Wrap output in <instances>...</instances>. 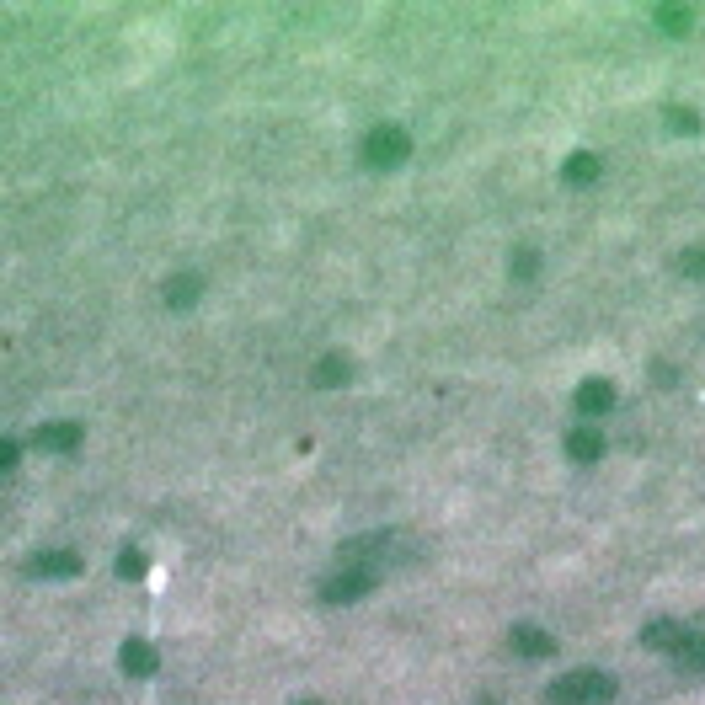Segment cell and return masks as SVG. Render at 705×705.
<instances>
[{
	"mask_svg": "<svg viewBox=\"0 0 705 705\" xmlns=\"http://www.w3.org/2000/svg\"><path fill=\"white\" fill-rule=\"evenodd\" d=\"M310 380H316L321 390H342L353 380V364L342 353H326V358H316V369H310Z\"/></svg>",
	"mask_w": 705,
	"mask_h": 705,
	"instance_id": "9c48e42d",
	"label": "cell"
},
{
	"mask_svg": "<svg viewBox=\"0 0 705 705\" xmlns=\"http://www.w3.org/2000/svg\"><path fill=\"white\" fill-rule=\"evenodd\" d=\"M572 401H577V412H583V417H604V412H615V385H609V380H583Z\"/></svg>",
	"mask_w": 705,
	"mask_h": 705,
	"instance_id": "277c9868",
	"label": "cell"
},
{
	"mask_svg": "<svg viewBox=\"0 0 705 705\" xmlns=\"http://www.w3.org/2000/svg\"><path fill=\"white\" fill-rule=\"evenodd\" d=\"M540 273V252H513V278H535Z\"/></svg>",
	"mask_w": 705,
	"mask_h": 705,
	"instance_id": "ac0fdd59",
	"label": "cell"
},
{
	"mask_svg": "<svg viewBox=\"0 0 705 705\" xmlns=\"http://www.w3.org/2000/svg\"><path fill=\"white\" fill-rule=\"evenodd\" d=\"M567 454H572L577 465H593V460L604 454V438H599V428H572V433H567Z\"/></svg>",
	"mask_w": 705,
	"mask_h": 705,
	"instance_id": "30bf717a",
	"label": "cell"
},
{
	"mask_svg": "<svg viewBox=\"0 0 705 705\" xmlns=\"http://www.w3.org/2000/svg\"><path fill=\"white\" fill-rule=\"evenodd\" d=\"M118 668L129 673V679H150V673H155V647L145 636H129V641H123V652H118Z\"/></svg>",
	"mask_w": 705,
	"mask_h": 705,
	"instance_id": "8992f818",
	"label": "cell"
},
{
	"mask_svg": "<svg viewBox=\"0 0 705 705\" xmlns=\"http://www.w3.org/2000/svg\"><path fill=\"white\" fill-rule=\"evenodd\" d=\"M300 705H321V700H300Z\"/></svg>",
	"mask_w": 705,
	"mask_h": 705,
	"instance_id": "44dd1931",
	"label": "cell"
},
{
	"mask_svg": "<svg viewBox=\"0 0 705 705\" xmlns=\"http://www.w3.org/2000/svg\"><path fill=\"white\" fill-rule=\"evenodd\" d=\"M545 695H551V705H609L615 700V679L604 668H577V673H561Z\"/></svg>",
	"mask_w": 705,
	"mask_h": 705,
	"instance_id": "6da1fadb",
	"label": "cell"
},
{
	"mask_svg": "<svg viewBox=\"0 0 705 705\" xmlns=\"http://www.w3.org/2000/svg\"><path fill=\"white\" fill-rule=\"evenodd\" d=\"M652 22L663 27V33H684V27H689V11H684V6H657Z\"/></svg>",
	"mask_w": 705,
	"mask_h": 705,
	"instance_id": "9a60e30c",
	"label": "cell"
},
{
	"mask_svg": "<svg viewBox=\"0 0 705 705\" xmlns=\"http://www.w3.org/2000/svg\"><path fill=\"white\" fill-rule=\"evenodd\" d=\"M161 294H166V305H171V310H187V305H193L198 294H203V284H198L193 273H177V278H166V289H161Z\"/></svg>",
	"mask_w": 705,
	"mask_h": 705,
	"instance_id": "7c38bea8",
	"label": "cell"
},
{
	"mask_svg": "<svg viewBox=\"0 0 705 705\" xmlns=\"http://www.w3.org/2000/svg\"><path fill=\"white\" fill-rule=\"evenodd\" d=\"M679 663L689 673H705V631H689L684 636V652H679Z\"/></svg>",
	"mask_w": 705,
	"mask_h": 705,
	"instance_id": "5bb4252c",
	"label": "cell"
},
{
	"mask_svg": "<svg viewBox=\"0 0 705 705\" xmlns=\"http://www.w3.org/2000/svg\"><path fill=\"white\" fill-rule=\"evenodd\" d=\"M145 567H150L145 551H134V545H129V551H118V572L123 577H145Z\"/></svg>",
	"mask_w": 705,
	"mask_h": 705,
	"instance_id": "2e32d148",
	"label": "cell"
},
{
	"mask_svg": "<svg viewBox=\"0 0 705 705\" xmlns=\"http://www.w3.org/2000/svg\"><path fill=\"white\" fill-rule=\"evenodd\" d=\"M476 705H497V700H492V695H487V700H476Z\"/></svg>",
	"mask_w": 705,
	"mask_h": 705,
	"instance_id": "ffe728a7",
	"label": "cell"
},
{
	"mask_svg": "<svg viewBox=\"0 0 705 705\" xmlns=\"http://www.w3.org/2000/svg\"><path fill=\"white\" fill-rule=\"evenodd\" d=\"M679 268L689 273V278H705V246H695V252H684V262Z\"/></svg>",
	"mask_w": 705,
	"mask_h": 705,
	"instance_id": "d6986e66",
	"label": "cell"
},
{
	"mask_svg": "<svg viewBox=\"0 0 705 705\" xmlns=\"http://www.w3.org/2000/svg\"><path fill=\"white\" fill-rule=\"evenodd\" d=\"M374 583H380V572H374V567H348V572L326 577V583L316 588V599L321 604H353V599H364Z\"/></svg>",
	"mask_w": 705,
	"mask_h": 705,
	"instance_id": "3957f363",
	"label": "cell"
},
{
	"mask_svg": "<svg viewBox=\"0 0 705 705\" xmlns=\"http://www.w3.org/2000/svg\"><path fill=\"white\" fill-rule=\"evenodd\" d=\"M663 118H668V123H673V129H679V134H695V129H700V118L689 113V107H663Z\"/></svg>",
	"mask_w": 705,
	"mask_h": 705,
	"instance_id": "e0dca14e",
	"label": "cell"
},
{
	"mask_svg": "<svg viewBox=\"0 0 705 705\" xmlns=\"http://www.w3.org/2000/svg\"><path fill=\"white\" fill-rule=\"evenodd\" d=\"M406 155H412V139H406L401 123H374V129L364 134V145H358V161L364 166H401Z\"/></svg>",
	"mask_w": 705,
	"mask_h": 705,
	"instance_id": "7a4b0ae2",
	"label": "cell"
},
{
	"mask_svg": "<svg viewBox=\"0 0 705 705\" xmlns=\"http://www.w3.org/2000/svg\"><path fill=\"white\" fill-rule=\"evenodd\" d=\"M561 177H567L572 187H588V182H599V155H588V150L567 155V166H561Z\"/></svg>",
	"mask_w": 705,
	"mask_h": 705,
	"instance_id": "4fadbf2b",
	"label": "cell"
},
{
	"mask_svg": "<svg viewBox=\"0 0 705 705\" xmlns=\"http://www.w3.org/2000/svg\"><path fill=\"white\" fill-rule=\"evenodd\" d=\"M684 625H673V620H652L647 631H641V647L647 652H668V657H679L684 652Z\"/></svg>",
	"mask_w": 705,
	"mask_h": 705,
	"instance_id": "5b68a950",
	"label": "cell"
},
{
	"mask_svg": "<svg viewBox=\"0 0 705 705\" xmlns=\"http://www.w3.org/2000/svg\"><path fill=\"white\" fill-rule=\"evenodd\" d=\"M508 647L519 652V657H551L556 652V641L540 631V625H513L508 631Z\"/></svg>",
	"mask_w": 705,
	"mask_h": 705,
	"instance_id": "ba28073f",
	"label": "cell"
},
{
	"mask_svg": "<svg viewBox=\"0 0 705 705\" xmlns=\"http://www.w3.org/2000/svg\"><path fill=\"white\" fill-rule=\"evenodd\" d=\"M75 444H81V428H75V422H49V428L38 433V449H49V454H65Z\"/></svg>",
	"mask_w": 705,
	"mask_h": 705,
	"instance_id": "8fae6325",
	"label": "cell"
},
{
	"mask_svg": "<svg viewBox=\"0 0 705 705\" xmlns=\"http://www.w3.org/2000/svg\"><path fill=\"white\" fill-rule=\"evenodd\" d=\"M27 572L33 577H75L81 572V556L75 551H38L33 561H27Z\"/></svg>",
	"mask_w": 705,
	"mask_h": 705,
	"instance_id": "52a82bcc",
	"label": "cell"
}]
</instances>
